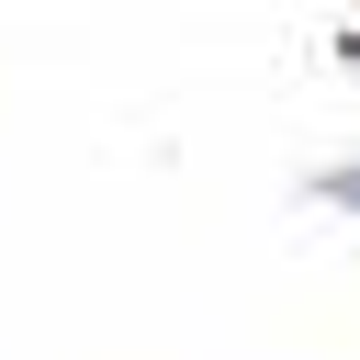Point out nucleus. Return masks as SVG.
<instances>
[{"mask_svg": "<svg viewBox=\"0 0 360 360\" xmlns=\"http://www.w3.org/2000/svg\"><path fill=\"white\" fill-rule=\"evenodd\" d=\"M326 191H338V202H349V214H360V169H338V180H326Z\"/></svg>", "mask_w": 360, "mask_h": 360, "instance_id": "1", "label": "nucleus"}]
</instances>
